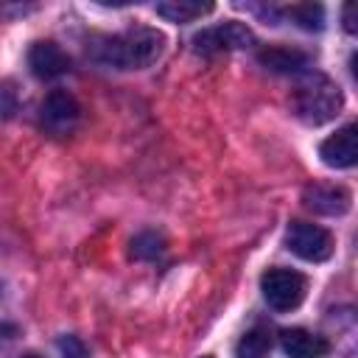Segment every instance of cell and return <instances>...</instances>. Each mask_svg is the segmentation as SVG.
I'll return each instance as SVG.
<instances>
[{
	"label": "cell",
	"mask_w": 358,
	"mask_h": 358,
	"mask_svg": "<svg viewBox=\"0 0 358 358\" xmlns=\"http://www.w3.org/2000/svg\"><path fill=\"white\" fill-rule=\"evenodd\" d=\"M162 42L165 36L154 28L137 25L129 28L123 34L115 36H98L90 45V56L106 67H117V70H143L148 64H154L162 53Z\"/></svg>",
	"instance_id": "1"
},
{
	"label": "cell",
	"mask_w": 358,
	"mask_h": 358,
	"mask_svg": "<svg viewBox=\"0 0 358 358\" xmlns=\"http://www.w3.org/2000/svg\"><path fill=\"white\" fill-rule=\"evenodd\" d=\"M291 103L299 120L308 126H322L341 112V90L327 76L313 73L294 90Z\"/></svg>",
	"instance_id": "2"
},
{
	"label": "cell",
	"mask_w": 358,
	"mask_h": 358,
	"mask_svg": "<svg viewBox=\"0 0 358 358\" xmlns=\"http://www.w3.org/2000/svg\"><path fill=\"white\" fill-rule=\"evenodd\" d=\"M260 291H263V299L274 310L285 313L302 305L308 294V280L294 268H268L260 277Z\"/></svg>",
	"instance_id": "3"
},
{
	"label": "cell",
	"mask_w": 358,
	"mask_h": 358,
	"mask_svg": "<svg viewBox=\"0 0 358 358\" xmlns=\"http://www.w3.org/2000/svg\"><path fill=\"white\" fill-rule=\"evenodd\" d=\"M285 246L308 263H322L333 255V235L316 224L291 221V227L285 232Z\"/></svg>",
	"instance_id": "4"
},
{
	"label": "cell",
	"mask_w": 358,
	"mask_h": 358,
	"mask_svg": "<svg viewBox=\"0 0 358 358\" xmlns=\"http://www.w3.org/2000/svg\"><path fill=\"white\" fill-rule=\"evenodd\" d=\"M78 117H81V106L67 90H53L39 106V123L53 137L70 134L78 126Z\"/></svg>",
	"instance_id": "5"
},
{
	"label": "cell",
	"mask_w": 358,
	"mask_h": 358,
	"mask_svg": "<svg viewBox=\"0 0 358 358\" xmlns=\"http://www.w3.org/2000/svg\"><path fill=\"white\" fill-rule=\"evenodd\" d=\"M252 42H255V36L243 22H224V25L199 31L193 36V50L213 56V53H224V50H235V48H249Z\"/></svg>",
	"instance_id": "6"
},
{
	"label": "cell",
	"mask_w": 358,
	"mask_h": 358,
	"mask_svg": "<svg viewBox=\"0 0 358 358\" xmlns=\"http://www.w3.org/2000/svg\"><path fill=\"white\" fill-rule=\"evenodd\" d=\"M319 157L330 168H352L358 159V126L347 123L319 145Z\"/></svg>",
	"instance_id": "7"
},
{
	"label": "cell",
	"mask_w": 358,
	"mask_h": 358,
	"mask_svg": "<svg viewBox=\"0 0 358 358\" xmlns=\"http://www.w3.org/2000/svg\"><path fill=\"white\" fill-rule=\"evenodd\" d=\"M302 201L313 213H322V215H344L350 210L352 196L341 185H310V187H305Z\"/></svg>",
	"instance_id": "8"
},
{
	"label": "cell",
	"mask_w": 358,
	"mask_h": 358,
	"mask_svg": "<svg viewBox=\"0 0 358 358\" xmlns=\"http://www.w3.org/2000/svg\"><path fill=\"white\" fill-rule=\"evenodd\" d=\"M28 67L36 78H56L70 70V59L56 42H34L28 50Z\"/></svg>",
	"instance_id": "9"
},
{
	"label": "cell",
	"mask_w": 358,
	"mask_h": 358,
	"mask_svg": "<svg viewBox=\"0 0 358 358\" xmlns=\"http://www.w3.org/2000/svg\"><path fill=\"white\" fill-rule=\"evenodd\" d=\"M280 347L288 358H324L330 352V341L319 333L302 330V327H291L280 333Z\"/></svg>",
	"instance_id": "10"
},
{
	"label": "cell",
	"mask_w": 358,
	"mask_h": 358,
	"mask_svg": "<svg viewBox=\"0 0 358 358\" xmlns=\"http://www.w3.org/2000/svg\"><path fill=\"white\" fill-rule=\"evenodd\" d=\"M257 62L271 73H302L310 64V56L305 50H296V48L268 45L257 53Z\"/></svg>",
	"instance_id": "11"
},
{
	"label": "cell",
	"mask_w": 358,
	"mask_h": 358,
	"mask_svg": "<svg viewBox=\"0 0 358 358\" xmlns=\"http://www.w3.org/2000/svg\"><path fill=\"white\" fill-rule=\"evenodd\" d=\"M154 11L159 17H165L168 22H193L204 14L213 11V3H199V0H165V3H157Z\"/></svg>",
	"instance_id": "12"
},
{
	"label": "cell",
	"mask_w": 358,
	"mask_h": 358,
	"mask_svg": "<svg viewBox=\"0 0 358 358\" xmlns=\"http://www.w3.org/2000/svg\"><path fill=\"white\" fill-rule=\"evenodd\" d=\"M271 352V333L266 327H252L235 344V358H268Z\"/></svg>",
	"instance_id": "13"
},
{
	"label": "cell",
	"mask_w": 358,
	"mask_h": 358,
	"mask_svg": "<svg viewBox=\"0 0 358 358\" xmlns=\"http://www.w3.org/2000/svg\"><path fill=\"white\" fill-rule=\"evenodd\" d=\"M282 14L305 31H319L324 25V8L319 3H294V6L282 8Z\"/></svg>",
	"instance_id": "14"
},
{
	"label": "cell",
	"mask_w": 358,
	"mask_h": 358,
	"mask_svg": "<svg viewBox=\"0 0 358 358\" xmlns=\"http://www.w3.org/2000/svg\"><path fill=\"white\" fill-rule=\"evenodd\" d=\"M165 252V238L157 232H140L131 241V257L137 260H157Z\"/></svg>",
	"instance_id": "15"
},
{
	"label": "cell",
	"mask_w": 358,
	"mask_h": 358,
	"mask_svg": "<svg viewBox=\"0 0 358 358\" xmlns=\"http://www.w3.org/2000/svg\"><path fill=\"white\" fill-rule=\"evenodd\" d=\"M59 352H62V358H90V352H87V347L78 336H62L59 338Z\"/></svg>",
	"instance_id": "16"
},
{
	"label": "cell",
	"mask_w": 358,
	"mask_h": 358,
	"mask_svg": "<svg viewBox=\"0 0 358 358\" xmlns=\"http://www.w3.org/2000/svg\"><path fill=\"white\" fill-rule=\"evenodd\" d=\"M344 28H347V34H355L358 31V25H355V3H347L344 6Z\"/></svg>",
	"instance_id": "17"
},
{
	"label": "cell",
	"mask_w": 358,
	"mask_h": 358,
	"mask_svg": "<svg viewBox=\"0 0 358 358\" xmlns=\"http://www.w3.org/2000/svg\"><path fill=\"white\" fill-rule=\"evenodd\" d=\"M22 358H39V355H22Z\"/></svg>",
	"instance_id": "18"
}]
</instances>
